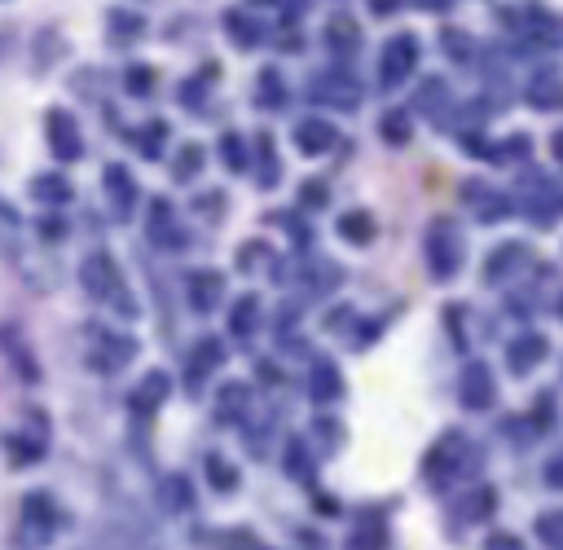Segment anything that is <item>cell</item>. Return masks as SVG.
<instances>
[{
	"label": "cell",
	"instance_id": "obj_7",
	"mask_svg": "<svg viewBox=\"0 0 563 550\" xmlns=\"http://www.w3.org/2000/svg\"><path fill=\"white\" fill-rule=\"evenodd\" d=\"M53 128H58V132H53V137H58V150L66 154V159H75V154H80V146H75V137H71V119H66V115H53Z\"/></svg>",
	"mask_w": 563,
	"mask_h": 550
},
{
	"label": "cell",
	"instance_id": "obj_14",
	"mask_svg": "<svg viewBox=\"0 0 563 550\" xmlns=\"http://www.w3.org/2000/svg\"><path fill=\"white\" fill-rule=\"evenodd\" d=\"M555 154H559V159H563V132H559V137H555Z\"/></svg>",
	"mask_w": 563,
	"mask_h": 550
},
{
	"label": "cell",
	"instance_id": "obj_4",
	"mask_svg": "<svg viewBox=\"0 0 563 550\" xmlns=\"http://www.w3.org/2000/svg\"><path fill=\"white\" fill-rule=\"evenodd\" d=\"M295 141H300V150L308 154H317V150H326L330 141H335V132H330L326 124H304L300 132H295Z\"/></svg>",
	"mask_w": 563,
	"mask_h": 550
},
{
	"label": "cell",
	"instance_id": "obj_8",
	"mask_svg": "<svg viewBox=\"0 0 563 550\" xmlns=\"http://www.w3.org/2000/svg\"><path fill=\"white\" fill-rule=\"evenodd\" d=\"M106 273H110V260L106 256H97L93 264H84V282L93 286V291H106V282H110Z\"/></svg>",
	"mask_w": 563,
	"mask_h": 550
},
{
	"label": "cell",
	"instance_id": "obj_11",
	"mask_svg": "<svg viewBox=\"0 0 563 550\" xmlns=\"http://www.w3.org/2000/svg\"><path fill=\"white\" fill-rule=\"evenodd\" d=\"M225 27H229V31H234V36H238L242 44H251V40H256V31H247V27H251V22H247V18H242V14H229V18H225Z\"/></svg>",
	"mask_w": 563,
	"mask_h": 550
},
{
	"label": "cell",
	"instance_id": "obj_1",
	"mask_svg": "<svg viewBox=\"0 0 563 550\" xmlns=\"http://www.w3.org/2000/svg\"><path fill=\"white\" fill-rule=\"evenodd\" d=\"M414 62H418V44H414V36H396V40L388 44V53H383V84L396 88V84L405 80V75L414 71Z\"/></svg>",
	"mask_w": 563,
	"mask_h": 550
},
{
	"label": "cell",
	"instance_id": "obj_9",
	"mask_svg": "<svg viewBox=\"0 0 563 550\" xmlns=\"http://www.w3.org/2000/svg\"><path fill=\"white\" fill-rule=\"evenodd\" d=\"M344 234H348L352 242H366V238L374 234V220H370V216H344Z\"/></svg>",
	"mask_w": 563,
	"mask_h": 550
},
{
	"label": "cell",
	"instance_id": "obj_16",
	"mask_svg": "<svg viewBox=\"0 0 563 550\" xmlns=\"http://www.w3.org/2000/svg\"><path fill=\"white\" fill-rule=\"evenodd\" d=\"M264 5H278V0H264Z\"/></svg>",
	"mask_w": 563,
	"mask_h": 550
},
{
	"label": "cell",
	"instance_id": "obj_2",
	"mask_svg": "<svg viewBox=\"0 0 563 550\" xmlns=\"http://www.w3.org/2000/svg\"><path fill=\"white\" fill-rule=\"evenodd\" d=\"M216 295H220V278L216 273H198V278L190 282V300H194V308H212L216 304Z\"/></svg>",
	"mask_w": 563,
	"mask_h": 550
},
{
	"label": "cell",
	"instance_id": "obj_13",
	"mask_svg": "<svg viewBox=\"0 0 563 550\" xmlns=\"http://www.w3.org/2000/svg\"><path fill=\"white\" fill-rule=\"evenodd\" d=\"M542 537H555V542H563V515H555V520L542 524Z\"/></svg>",
	"mask_w": 563,
	"mask_h": 550
},
{
	"label": "cell",
	"instance_id": "obj_3",
	"mask_svg": "<svg viewBox=\"0 0 563 550\" xmlns=\"http://www.w3.org/2000/svg\"><path fill=\"white\" fill-rule=\"evenodd\" d=\"M326 40H330V49L352 53V49H357V22H352V18H335V22H330V31H326Z\"/></svg>",
	"mask_w": 563,
	"mask_h": 550
},
{
	"label": "cell",
	"instance_id": "obj_10",
	"mask_svg": "<svg viewBox=\"0 0 563 550\" xmlns=\"http://www.w3.org/2000/svg\"><path fill=\"white\" fill-rule=\"evenodd\" d=\"M542 357V339H524V348H515V357H511V366H533V361Z\"/></svg>",
	"mask_w": 563,
	"mask_h": 550
},
{
	"label": "cell",
	"instance_id": "obj_5",
	"mask_svg": "<svg viewBox=\"0 0 563 550\" xmlns=\"http://www.w3.org/2000/svg\"><path fill=\"white\" fill-rule=\"evenodd\" d=\"M462 396H467V405H489L493 401V383L484 370H471L467 374V388H462Z\"/></svg>",
	"mask_w": 563,
	"mask_h": 550
},
{
	"label": "cell",
	"instance_id": "obj_12",
	"mask_svg": "<svg viewBox=\"0 0 563 550\" xmlns=\"http://www.w3.org/2000/svg\"><path fill=\"white\" fill-rule=\"evenodd\" d=\"M251 308H256V300H242L238 304V322H234L238 330H251Z\"/></svg>",
	"mask_w": 563,
	"mask_h": 550
},
{
	"label": "cell",
	"instance_id": "obj_15",
	"mask_svg": "<svg viewBox=\"0 0 563 550\" xmlns=\"http://www.w3.org/2000/svg\"><path fill=\"white\" fill-rule=\"evenodd\" d=\"M423 5H445V0H423Z\"/></svg>",
	"mask_w": 563,
	"mask_h": 550
},
{
	"label": "cell",
	"instance_id": "obj_6",
	"mask_svg": "<svg viewBox=\"0 0 563 550\" xmlns=\"http://www.w3.org/2000/svg\"><path fill=\"white\" fill-rule=\"evenodd\" d=\"M163 392H168V383H163V374H150V379H146V388H141L137 396H132V405H137V410H146L150 401H163Z\"/></svg>",
	"mask_w": 563,
	"mask_h": 550
}]
</instances>
